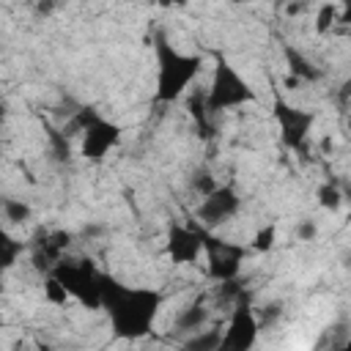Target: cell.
Here are the masks:
<instances>
[{
	"label": "cell",
	"mask_w": 351,
	"mask_h": 351,
	"mask_svg": "<svg viewBox=\"0 0 351 351\" xmlns=\"http://www.w3.org/2000/svg\"><path fill=\"white\" fill-rule=\"evenodd\" d=\"M165 304L162 291L123 285L112 274H104L101 310L107 313L110 329L121 340H140L154 329V321Z\"/></svg>",
	"instance_id": "1"
},
{
	"label": "cell",
	"mask_w": 351,
	"mask_h": 351,
	"mask_svg": "<svg viewBox=\"0 0 351 351\" xmlns=\"http://www.w3.org/2000/svg\"><path fill=\"white\" fill-rule=\"evenodd\" d=\"M154 60H156V85H154L156 104L178 101L192 88V82L200 77V69H203L200 55L181 52L162 33L154 36Z\"/></svg>",
	"instance_id": "2"
},
{
	"label": "cell",
	"mask_w": 351,
	"mask_h": 351,
	"mask_svg": "<svg viewBox=\"0 0 351 351\" xmlns=\"http://www.w3.org/2000/svg\"><path fill=\"white\" fill-rule=\"evenodd\" d=\"M206 101H208V110L214 115L255 101L252 85L222 52L214 55V71H211V82L206 88Z\"/></svg>",
	"instance_id": "3"
},
{
	"label": "cell",
	"mask_w": 351,
	"mask_h": 351,
	"mask_svg": "<svg viewBox=\"0 0 351 351\" xmlns=\"http://www.w3.org/2000/svg\"><path fill=\"white\" fill-rule=\"evenodd\" d=\"M52 274L66 285L71 299H77L88 310H101V291H104V271H99L90 261H66L60 258Z\"/></svg>",
	"instance_id": "4"
},
{
	"label": "cell",
	"mask_w": 351,
	"mask_h": 351,
	"mask_svg": "<svg viewBox=\"0 0 351 351\" xmlns=\"http://www.w3.org/2000/svg\"><path fill=\"white\" fill-rule=\"evenodd\" d=\"M71 126L82 134L80 140V154L85 159H101L107 156L118 143H121V126L110 118H104L99 110L93 107H82L77 110Z\"/></svg>",
	"instance_id": "5"
},
{
	"label": "cell",
	"mask_w": 351,
	"mask_h": 351,
	"mask_svg": "<svg viewBox=\"0 0 351 351\" xmlns=\"http://www.w3.org/2000/svg\"><path fill=\"white\" fill-rule=\"evenodd\" d=\"M203 255H206V269H208V277L217 280V282H230V280H239L241 274V263L247 258V247L244 244H236L230 239H222L217 236L214 230L203 228Z\"/></svg>",
	"instance_id": "6"
},
{
	"label": "cell",
	"mask_w": 351,
	"mask_h": 351,
	"mask_svg": "<svg viewBox=\"0 0 351 351\" xmlns=\"http://www.w3.org/2000/svg\"><path fill=\"white\" fill-rule=\"evenodd\" d=\"M271 115L277 121L282 145L288 151H304L307 143H310V132L315 126V112L304 110V107H296V104L277 96L274 104H271Z\"/></svg>",
	"instance_id": "7"
},
{
	"label": "cell",
	"mask_w": 351,
	"mask_h": 351,
	"mask_svg": "<svg viewBox=\"0 0 351 351\" xmlns=\"http://www.w3.org/2000/svg\"><path fill=\"white\" fill-rule=\"evenodd\" d=\"M239 211H241V195L236 192V186L233 184H217L211 192L203 195L195 217H197V225L214 230V228L230 222Z\"/></svg>",
	"instance_id": "8"
},
{
	"label": "cell",
	"mask_w": 351,
	"mask_h": 351,
	"mask_svg": "<svg viewBox=\"0 0 351 351\" xmlns=\"http://www.w3.org/2000/svg\"><path fill=\"white\" fill-rule=\"evenodd\" d=\"M261 321L252 310V304L244 299H239L233 304V313L222 329V348L219 351H247L258 343V335H261Z\"/></svg>",
	"instance_id": "9"
},
{
	"label": "cell",
	"mask_w": 351,
	"mask_h": 351,
	"mask_svg": "<svg viewBox=\"0 0 351 351\" xmlns=\"http://www.w3.org/2000/svg\"><path fill=\"white\" fill-rule=\"evenodd\" d=\"M165 252L176 266H189L203 255V230L200 225H178L173 222L167 228Z\"/></svg>",
	"instance_id": "10"
},
{
	"label": "cell",
	"mask_w": 351,
	"mask_h": 351,
	"mask_svg": "<svg viewBox=\"0 0 351 351\" xmlns=\"http://www.w3.org/2000/svg\"><path fill=\"white\" fill-rule=\"evenodd\" d=\"M282 58H285V66H288V74L296 77L299 82H318L324 77V71L293 44H282Z\"/></svg>",
	"instance_id": "11"
},
{
	"label": "cell",
	"mask_w": 351,
	"mask_h": 351,
	"mask_svg": "<svg viewBox=\"0 0 351 351\" xmlns=\"http://www.w3.org/2000/svg\"><path fill=\"white\" fill-rule=\"evenodd\" d=\"M208 318H211V310L203 304V302H189L184 304L176 318H173V332L176 335H195L200 332L203 326H208Z\"/></svg>",
	"instance_id": "12"
},
{
	"label": "cell",
	"mask_w": 351,
	"mask_h": 351,
	"mask_svg": "<svg viewBox=\"0 0 351 351\" xmlns=\"http://www.w3.org/2000/svg\"><path fill=\"white\" fill-rule=\"evenodd\" d=\"M181 346L189 348V351H219L222 348V329H206L203 326L200 332L184 337Z\"/></svg>",
	"instance_id": "13"
},
{
	"label": "cell",
	"mask_w": 351,
	"mask_h": 351,
	"mask_svg": "<svg viewBox=\"0 0 351 351\" xmlns=\"http://www.w3.org/2000/svg\"><path fill=\"white\" fill-rule=\"evenodd\" d=\"M189 112H192V118H195V123H197V132H200L203 137H208V134H211V118H214V112L208 110L206 93H197V96L189 99Z\"/></svg>",
	"instance_id": "14"
},
{
	"label": "cell",
	"mask_w": 351,
	"mask_h": 351,
	"mask_svg": "<svg viewBox=\"0 0 351 351\" xmlns=\"http://www.w3.org/2000/svg\"><path fill=\"white\" fill-rule=\"evenodd\" d=\"M315 197H318V206L326 211H335V208H340V203H346V192L337 184H321L315 189Z\"/></svg>",
	"instance_id": "15"
},
{
	"label": "cell",
	"mask_w": 351,
	"mask_h": 351,
	"mask_svg": "<svg viewBox=\"0 0 351 351\" xmlns=\"http://www.w3.org/2000/svg\"><path fill=\"white\" fill-rule=\"evenodd\" d=\"M337 22H340V8H337L335 3H324V5L315 11V33H318V36L329 33Z\"/></svg>",
	"instance_id": "16"
},
{
	"label": "cell",
	"mask_w": 351,
	"mask_h": 351,
	"mask_svg": "<svg viewBox=\"0 0 351 351\" xmlns=\"http://www.w3.org/2000/svg\"><path fill=\"white\" fill-rule=\"evenodd\" d=\"M3 217L11 225H22V222L30 219V206L16 200V197H3Z\"/></svg>",
	"instance_id": "17"
},
{
	"label": "cell",
	"mask_w": 351,
	"mask_h": 351,
	"mask_svg": "<svg viewBox=\"0 0 351 351\" xmlns=\"http://www.w3.org/2000/svg\"><path fill=\"white\" fill-rule=\"evenodd\" d=\"M274 244H277V225H263L261 230H255V236L250 241V250L266 255V252L274 250Z\"/></svg>",
	"instance_id": "18"
},
{
	"label": "cell",
	"mask_w": 351,
	"mask_h": 351,
	"mask_svg": "<svg viewBox=\"0 0 351 351\" xmlns=\"http://www.w3.org/2000/svg\"><path fill=\"white\" fill-rule=\"evenodd\" d=\"M44 299L49 302V304H66L69 299H71V293L66 291V285L49 271L47 274V280H44Z\"/></svg>",
	"instance_id": "19"
},
{
	"label": "cell",
	"mask_w": 351,
	"mask_h": 351,
	"mask_svg": "<svg viewBox=\"0 0 351 351\" xmlns=\"http://www.w3.org/2000/svg\"><path fill=\"white\" fill-rule=\"evenodd\" d=\"M0 250H3V269H11L14 263H16V258L22 255V241H16V239H11V236H3V241H0Z\"/></svg>",
	"instance_id": "20"
},
{
	"label": "cell",
	"mask_w": 351,
	"mask_h": 351,
	"mask_svg": "<svg viewBox=\"0 0 351 351\" xmlns=\"http://www.w3.org/2000/svg\"><path fill=\"white\" fill-rule=\"evenodd\" d=\"M315 233H318V228H315V222H313V219H304V222L299 225V230H296L299 241H313V239H315Z\"/></svg>",
	"instance_id": "21"
},
{
	"label": "cell",
	"mask_w": 351,
	"mask_h": 351,
	"mask_svg": "<svg viewBox=\"0 0 351 351\" xmlns=\"http://www.w3.org/2000/svg\"><path fill=\"white\" fill-rule=\"evenodd\" d=\"M337 25L351 27V0H340V22Z\"/></svg>",
	"instance_id": "22"
},
{
	"label": "cell",
	"mask_w": 351,
	"mask_h": 351,
	"mask_svg": "<svg viewBox=\"0 0 351 351\" xmlns=\"http://www.w3.org/2000/svg\"><path fill=\"white\" fill-rule=\"evenodd\" d=\"M346 192V203H348V222H351V186L348 189H343Z\"/></svg>",
	"instance_id": "23"
},
{
	"label": "cell",
	"mask_w": 351,
	"mask_h": 351,
	"mask_svg": "<svg viewBox=\"0 0 351 351\" xmlns=\"http://www.w3.org/2000/svg\"><path fill=\"white\" fill-rule=\"evenodd\" d=\"M271 3H291V0H271Z\"/></svg>",
	"instance_id": "24"
},
{
	"label": "cell",
	"mask_w": 351,
	"mask_h": 351,
	"mask_svg": "<svg viewBox=\"0 0 351 351\" xmlns=\"http://www.w3.org/2000/svg\"><path fill=\"white\" fill-rule=\"evenodd\" d=\"M348 129H351V121H348Z\"/></svg>",
	"instance_id": "25"
}]
</instances>
